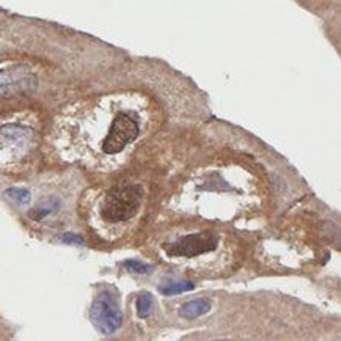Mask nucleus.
<instances>
[{"label": "nucleus", "instance_id": "1", "mask_svg": "<svg viewBox=\"0 0 341 341\" xmlns=\"http://www.w3.org/2000/svg\"><path fill=\"white\" fill-rule=\"evenodd\" d=\"M146 128L148 117L143 105L112 101L61 125L57 131V148L69 161L110 172L128 161L145 137Z\"/></svg>", "mask_w": 341, "mask_h": 341}, {"label": "nucleus", "instance_id": "2", "mask_svg": "<svg viewBox=\"0 0 341 341\" xmlns=\"http://www.w3.org/2000/svg\"><path fill=\"white\" fill-rule=\"evenodd\" d=\"M145 205V191L137 182H118L98 198L93 225L99 235L117 239L138 220Z\"/></svg>", "mask_w": 341, "mask_h": 341}, {"label": "nucleus", "instance_id": "3", "mask_svg": "<svg viewBox=\"0 0 341 341\" xmlns=\"http://www.w3.org/2000/svg\"><path fill=\"white\" fill-rule=\"evenodd\" d=\"M223 239L219 233L212 230H197V231H181L170 235L161 244L162 255L168 261L189 262L208 259L222 249Z\"/></svg>", "mask_w": 341, "mask_h": 341}, {"label": "nucleus", "instance_id": "4", "mask_svg": "<svg viewBox=\"0 0 341 341\" xmlns=\"http://www.w3.org/2000/svg\"><path fill=\"white\" fill-rule=\"evenodd\" d=\"M38 145L33 126L13 120L0 123V165L14 167L27 159Z\"/></svg>", "mask_w": 341, "mask_h": 341}, {"label": "nucleus", "instance_id": "5", "mask_svg": "<svg viewBox=\"0 0 341 341\" xmlns=\"http://www.w3.org/2000/svg\"><path fill=\"white\" fill-rule=\"evenodd\" d=\"M90 319L101 333L104 335L115 333L120 329L123 321L118 296H115L110 291H102L91 304Z\"/></svg>", "mask_w": 341, "mask_h": 341}, {"label": "nucleus", "instance_id": "6", "mask_svg": "<svg viewBox=\"0 0 341 341\" xmlns=\"http://www.w3.org/2000/svg\"><path fill=\"white\" fill-rule=\"evenodd\" d=\"M211 310V300L208 299H195L191 302H185L179 307V316L184 319H195L201 315L208 313Z\"/></svg>", "mask_w": 341, "mask_h": 341}, {"label": "nucleus", "instance_id": "7", "mask_svg": "<svg viewBox=\"0 0 341 341\" xmlns=\"http://www.w3.org/2000/svg\"><path fill=\"white\" fill-rule=\"evenodd\" d=\"M194 289V283L191 282H173V283H167L164 286H161V292L164 296H176V294H182Z\"/></svg>", "mask_w": 341, "mask_h": 341}, {"label": "nucleus", "instance_id": "8", "mask_svg": "<svg viewBox=\"0 0 341 341\" xmlns=\"http://www.w3.org/2000/svg\"><path fill=\"white\" fill-rule=\"evenodd\" d=\"M151 307H153V297L148 292H142L137 299V315L138 318L146 319L151 313Z\"/></svg>", "mask_w": 341, "mask_h": 341}, {"label": "nucleus", "instance_id": "9", "mask_svg": "<svg viewBox=\"0 0 341 341\" xmlns=\"http://www.w3.org/2000/svg\"><path fill=\"white\" fill-rule=\"evenodd\" d=\"M5 197L18 205H27L30 201V192L21 187H11L5 191Z\"/></svg>", "mask_w": 341, "mask_h": 341}, {"label": "nucleus", "instance_id": "10", "mask_svg": "<svg viewBox=\"0 0 341 341\" xmlns=\"http://www.w3.org/2000/svg\"><path fill=\"white\" fill-rule=\"evenodd\" d=\"M125 268H128L131 272H135V274H146L149 272V266L143 264V262L137 261V259H129L125 262Z\"/></svg>", "mask_w": 341, "mask_h": 341}, {"label": "nucleus", "instance_id": "11", "mask_svg": "<svg viewBox=\"0 0 341 341\" xmlns=\"http://www.w3.org/2000/svg\"><path fill=\"white\" fill-rule=\"evenodd\" d=\"M61 241L63 242H66V244H84V239L81 238V236H77V235H72V233H66V235H63L61 236Z\"/></svg>", "mask_w": 341, "mask_h": 341}]
</instances>
